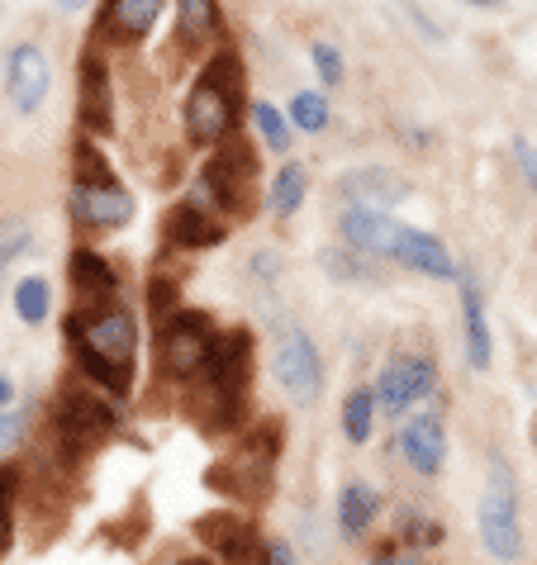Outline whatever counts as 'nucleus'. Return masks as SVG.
<instances>
[{"label": "nucleus", "instance_id": "26", "mask_svg": "<svg viewBox=\"0 0 537 565\" xmlns=\"http://www.w3.org/2000/svg\"><path fill=\"white\" fill-rule=\"evenodd\" d=\"M252 119H257V129H262V138H266V148H276V152H286V148H291V124L276 115V105L257 100V105H252Z\"/></svg>", "mask_w": 537, "mask_h": 565}, {"label": "nucleus", "instance_id": "12", "mask_svg": "<svg viewBox=\"0 0 537 565\" xmlns=\"http://www.w3.org/2000/svg\"><path fill=\"white\" fill-rule=\"evenodd\" d=\"M76 109H82V129L86 134H109L115 129V100H109V72H105V57L101 53H86L82 67H76Z\"/></svg>", "mask_w": 537, "mask_h": 565}, {"label": "nucleus", "instance_id": "38", "mask_svg": "<svg viewBox=\"0 0 537 565\" xmlns=\"http://www.w3.org/2000/svg\"><path fill=\"white\" fill-rule=\"evenodd\" d=\"M57 6H62V10H86L91 0H57Z\"/></svg>", "mask_w": 537, "mask_h": 565}, {"label": "nucleus", "instance_id": "11", "mask_svg": "<svg viewBox=\"0 0 537 565\" xmlns=\"http://www.w3.org/2000/svg\"><path fill=\"white\" fill-rule=\"evenodd\" d=\"M49 86H53V67L34 43H14L10 49V100L20 115H34V109L49 100Z\"/></svg>", "mask_w": 537, "mask_h": 565}, {"label": "nucleus", "instance_id": "28", "mask_svg": "<svg viewBox=\"0 0 537 565\" xmlns=\"http://www.w3.org/2000/svg\"><path fill=\"white\" fill-rule=\"evenodd\" d=\"M72 171H76V185H101V181H115V177H109V167H105V157L96 152V148H91L86 143V138H82V143H76V152H72Z\"/></svg>", "mask_w": 537, "mask_h": 565}, {"label": "nucleus", "instance_id": "20", "mask_svg": "<svg viewBox=\"0 0 537 565\" xmlns=\"http://www.w3.org/2000/svg\"><path fill=\"white\" fill-rule=\"evenodd\" d=\"M376 513H381V494H376L371 484H361V480L343 484V499H338V532H343L347 542L361 537V532L376 523Z\"/></svg>", "mask_w": 537, "mask_h": 565}, {"label": "nucleus", "instance_id": "8", "mask_svg": "<svg viewBox=\"0 0 537 565\" xmlns=\"http://www.w3.org/2000/svg\"><path fill=\"white\" fill-rule=\"evenodd\" d=\"M67 276H72V319H101V313H109L119 305V276L115 266H109L105 257H96L91 247H76L72 262H67Z\"/></svg>", "mask_w": 537, "mask_h": 565}, {"label": "nucleus", "instance_id": "30", "mask_svg": "<svg viewBox=\"0 0 537 565\" xmlns=\"http://www.w3.org/2000/svg\"><path fill=\"white\" fill-rule=\"evenodd\" d=\"M309 57H314V67H319L324 86H338V82H343V57H338L334 43H314Z\"/></svg>", "mask_w": 537, "mask_h": 565}, {"label": "nucleus", "instance_id": "3", "mask_svg": "<svg viewBox=\"0 0 537 565\" xmlns=\"http://www.w3.org/2000/svg\"><path fill=\"white\" fill-rule=\"evenodd\" d=\"M214 323L210 313L200 309H177L171 319L157 328V361H162L167 375H177V381H191V375H200L204 356H210L214 348Z\"/></svg>", "mask_w": 537, "mask_h": 565}, {"label": "nucleus", "instance_id": "29", "mask_svg": "<svg viewBox=\"0 0 537 565\" xmlns=\"http://www.w3.org/2000/svg\"><path fill=\"white\" fill-rule=\"evenodd\" d=\"M400 537L409 546H438L442 542V523H433V518H423V513H404Z\"/></svg>", "mask_w": 537, "mask_h": 565}, {"label": "nucleus", "instance_id": "4", "mask_svg": "<svg viewBox=\"0 0 537 565\" xmlns=\"http://www.w3.org/2000/svg\"><path fill=\"white\" fill-rule=\"evenodd\" d=\"M481 542L495 561H518L524 556V527H518V504H514V480L509 470H489V490L481 499Z\"/></svg>", "mask_w": 537, "mask_h": 565}, {"label": "nucleus", "instance_id": "21", "mask_svg": "<svg viewBox=\"0 0 537 565\" xmlns=\"http://www.w3.org/2000/svg\"><path fill=\"white\" fill-rule=\"evenodd\" d=\"M219 14H214V0H177V43H200L214 34Z\"/></svg>", "mask_w": 537, "mask_h": 565}, {"label": "nucleus", "instance_id": "5", "mask_svg": "<svg viewBox=\"0 0 537 565\" xmlns=\"http://www.w3.org/2000/svg\"><path fill=\"white\" fill-rule=\"evenodd\" d=\"M204 171H210V181L219 185V195H224V210L233 218H248L252 195H257V148H252L243 134H229Z\"/></svg>", "mask_w": 537, "mask_h": 565}, {"label": "nucleus", "instance_id": "34", "mask_svg": "<svg viewBox=\"0 0 537 565\" xmlns=\"http://www.w3.org/2000/svg\"><path fill=\"white\" fill-rule=\"evenodd\" d=\"M262 565H295V552H291V542H262Z\"/></svg>", "mask_w": 537, "mask_h": 565}, {"label": "nucleus", "instance_id": "23", "mask_svg": "<svg viewBox=\"0 0 537 565\" xmlns=\"http://www.w3.org/2000/svg\"><path fill=\"white\" fill-rule=\"evenodd\" d=\"M299 200H305V167L286 162L276 171V181H272V210H276V218H291L299 210Z\"/></svg>", "mask_w": 537, "mask_h": 565}, {"label": "nucleus", "instance_id": "22", "mask_svg": "<svg viewBox=\"0 0 537 565\" xmlns=\"http://www.w3.org/2000/svg\"><path fill=\"white\" fill-rule=\"evenodd\" d=\"M200 76H204L210 86L224 90L233 105H243V62H239V53H233V49H219V53L210 57V67H204Z\"/></svg>", "mask_w": 537, "mask_h": 565}, {"label": "nucleus", "instance_id": "2", "mask_svg": "<svg viewBox=\"0 0 537 565\" xmlns=\"http://www.w3.org/2000/svg\"><path fill=\"white\" fill-rule=\"evenodd\" d=\"M109 433H115V414H109L105 404L91 395V390L62 385L57 409H53V437H57V447L67 451V457H86V451H96Z\"/></svg>", "mask_w": 537, "mask_h": 565}, {"label": "nucleus", "instance_id": "1", "mask_svg": "<svg viewBox=\"0 0 537 565\" xmlns=\"http://www.w3.org/2000/svg\"><path fill=\"white\" fill-rule=\"evenodd\" d=\"M67 338L86 381H96L105 395H129V366L138 348V323L129 309L115 305L101 319H67Z\"/></svg>", "mask_w": 537, "mask_h": 565}, {"label": "nucleus", "instance_id": "18", "mask_svg": "<svg viewBox=\"0 0 537 565\" xmlns=\"http://www.w3.org/2000/svg\"><path fill=\"white\" fill-rule=\"evenodd\" d=\"M462 328H466V356H471V366L485 371L489 366V352H495V342H489V328H485L481 286L471 276H462Z\"/></svg>", "mask_w": 537, "mask_h": 565}, {"label": "nucleus", "instance_id": "7", "mask_svg": "<svg viewBox=\"0 0 537 565\" xmlns=\"http://www.w3.org/2000/svg\"><path fill=\"white\" fill-rule=\"evenodd\" d=\"M276 381L281 390L295 399V404H309L319 399V385H324V366H319V348H314V338L305 328H286V333L276 338Z\"/></svg>", "mask_w": 537, "mask_h": 565}, {"label": "nucleus", "instance_id": "15", "mask_svg": "<svg viewBox=\"0 0 537 565\" xmlns=\"http://www.w3.org/2000/svg\"><path fill=\"white\" fill-rule=\"evenodd\" d=\"M338 195L352 200V210H381L386 214V205H400L409 195V181L394 177L386 167H361V171H347L338 181Z\"/></svg>", "mask_w": 537, "mask_h": 565}, {"label": "nucleus", "instance_id": "25", "mask_svg": "<svg viewBox=\"0 0 537 565\" xmlns=\"http://www.w3.org/2000/svg\"><path fill=\"white\" fill-rule=\"evenodd\" d=\"M14 313H20L24 323H43V319H49V280H43V276H24L20 286H14Z\"/></svg>", "mask_w": 537, "mask_h": 565}, {"label": "nucleus", "instance_id": "9", "mask_svg": "<svg viewBox=\"0 0 537 565\" xmlns=\"http://www.w3.org/2000/svg\"><path fill=\"white\" fill-rule=\"evenodd\" d=\"M233 109L239 105L200 76L191 86V96H186V138H191L196 148H219L233 134Z\"/></svg>", "mask_w": 537, "mask_h": 565}, {"label": "nucleus", "instance_id": "14", "mask_svg": "<svg viewBox=\"0 0 537 565\" xmlns=\"http://www.w3.org/2000/svg\"><path fill=\"white\" fill-rule=\"evenodd\" d=\"M400 457L419 470V476H438L448 461V428L438 414H419L400 428Z\"/></svg>", "mask_w": 537, "mask_h": 565}, {"label": "nucleus", "instance_id": "27", "mask_svg": "<svg viewBox=\"0 0 537 565\" xmlns=\"http://www.w3.org/2000/svg\"><path fill=\"white\" fill-rule=\"evenodd\" d=\"M291 119H295L305 134H319L324 124H328V100L314 96V90H299V96L291 100Z\"/></svg>", "mask_w": 537, "mask_h": 565}, {"label": "nucleus", "instance_id": "33", "mask_svg": "<svg viewBox=\"0 0 537 565\" xmlns=\"http://www.w3.org/2000/svg\"><path fill=\"white\" fill-rule=\"evenodd\" d=\"M371 565H423V556L409 552V546H381V552L371 556Z\"/></svg>", "mask_w": 537, "mask_h": 565}, {"label": "nucleus", "instance_id": "36", "mask_svg": "<svg viewBox=\"0 0 537 565\" xmlns=\"http://www.w3.org/2000/svg\"><path fill=\"white\" fill-rule=\"evenodd\" d=\"M10 542V509H6V490H0V552H6Z\"/></svg>", "mask_w": 537, "mask_h": 565}, {"label": "nucleus", "instance_id": "31", "mask_svg": "<svg viewBox=\"0 0 537 565\" xmlns=\"http://www.w3.org/2000/svg\"><path fill=\"white\" fill-rule=\"evenodd\" d=\"M324 271H334L338 280H367L371 266L361 257H347V253H324Z\"/></svg>", "mask_w": 537, "mask_h": 565}, {"label": "nucleus", "instance_id": "41", "mask_svg": "<svg viewBox=\"0 0 537 565\" xmlns=\"http://www.w3.org/2000/svg\"><path fill=\"white\" fill-rule=\"evenodd\" d=\"M476 6H489V0H476Z\"/></svg>", "mask_w": 537, "mask_h": 565}, {"label": "nucleus", "instance_id": "32", "mask_svg": "<svg viewBox=\"0 0 537 565\" xmlns=\"http://www.w3.org/2000/svg\"><path fill=\"white\" fill-rule=\"evenodd\" d=\"M24 437V414L20 409H0V457Z\"/></svg>", "mask_w": 537, "mask_h": 565}, {"label": "nucleus", "instance_id": "10", "mask_svg": "<svg viewBox=\"0 0 537 565\" xmlns=\"http://www.w3.org/2000/svg\"><path fill=\"white\" fill-rule=\"evenodd\" d=\"M72 218L76 228H124L134 218V195L119 181H101V185H72Z\"/></svg>", "mask_w": 537, "mask_h": 565}, {"label": "nucleus", "instance_id": "13", "mask_svg": "<svg viewBox=\"0 0 537 565\" xmlns=\"http://www.w3.org/2000/svg\"><path fill=\"white\" fill-rule=\"evenodd\" d=\"M400 228L390 214L381 210H343L338 214V233L347 247H357V253H376V257H394V247H400Z\"/></svg>", "mask_w": 537, "mask_h": 565}, {"label": "nucleus", "instance_id": "17", "mask_svg": "<svg viewBox=\"0 0 537 565\" xmlns=\"http://www.w3.org/2000/svg\"><path fill=\"white\" fill-rule=\"evenodd\" d=\"M394 262L414 266V271H429L438 280H456V262L448 257L433 233H419V228H400V247H394Z\"/></svg>", "mask_w": 537, "mask_h": 565}, {"label": "nucleus", "instance_id": "16", "mask_svg": "<svg viewBox=\"0 0 537 565\" xmlns=\"http://www.w3.org/2000/svg\"><path fill=\"white\" fill-rule=\"evenodd\" d=\"M162 243L181 247V253L219 247L224 243V224L210 218V214H200V210H191V205H177V210H167V218H162Z\"/></svg>", "mask_w": 537, "mask_h": 565}, {"label": "nucleus", "instance_id": "35", "mask_svg": "<svg viewBox=\"0 0 537 565\" xmlns=\"http://www.w3.org/2000/svg\"><path fill=\"white\" fill-rule=\"evenodd\" d=\"M514 157H518V167H524V177L533 181V191H537V148L518 138V143H514Z\"/></svg>", "mask_w": 537, "mask_h": 565}, {"label": "nucleus", "instance_id": "40", "mask_svg": "<svg viewBox=\"0 0 537 565\" xmlns=\"http://www.w3.org/2000/svg\"><path fill=\"white\" fill-rule=\"evenodd\" d=\"M533 451H537V423H533Z\"/></svg>", "mask_w": 537, "mask_h": 565}, {"label": "nucleus", "instance_id": "6", "mask_svg": "<svg viewBox=\"0 0 537 565\" xmlns=\"http://www.w3.org/2000/svg\"><path fill=\"white\" fill-rule=\"evenodd\" d=\"M438 385V366L433 356H419V352H404V356H390L381 375H376V409L400 418L409 414V404H419L423 395H433Z\"/></svg>", "mask_w": 537, "mask_h": 565}, {"label": "nucleus", "instance_id": "37", "mask_svg": "<svg viewBox=\"0 0 537 565\" xmlns=\"http://www.w3.org/2000/svg\"><path fill=\"white\" fill-rule=\"evenodd\" d=\"M0 409H14V381L0 375Z\"/></svg>", "mask_w": 537, "mask_h": 565}, {"label": "nucleus", "instance_id": "24", "mask_svg": "<svg viewBox=\"0 0 537 565\" xmlns=\"http://www.w3.org/2000/svg\"><path fill=\"white\" fill-rule=\"evenodd\" d=\"M371 423H376V395L371 390H352V395L343 399V433L352 437V443H367Z\"/></svg>", "mask_w": 537, "mask_h": 565}, {"label": "nucleus", "instance_id": "39", "mask_svg": "<svg viewBox=\"0 0 537 565\" xmlns=\"http://www.w3.org/2000/svg\"><path fill=\"white\" fill-rule=\"evenodd\" d=\"M6 257H10V247H0V276H6Z\"/></svg>", "mask_w": 537, "mask_h": 565}, {"label": "nucleus", "instance_id": "19", "mask_svg": "<svg viewBox=\"0 0 537 565\" xmlns=\"http://www.w3.org/2000/svg\"><path fill=\"white\" fill-rule=\"evenodd\" d=\"M157 14H162V0H109L105 24L119 43H138L157 24Z\"/></svg>", "mask_w": 537, "mask_h": 565}]
</instances>
